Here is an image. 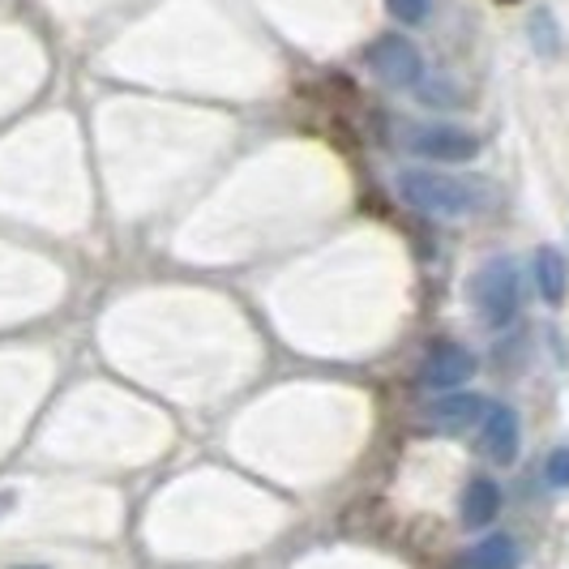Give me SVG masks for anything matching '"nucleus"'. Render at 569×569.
Returning a JSON list of instances; mask_svg holds the SVG:
<instances>
[{"label": "nucleus", "instance_id": "nucleus-1", "mask_svg": "<svg viewBox=\"0 0 569 569\" xmlns=\"http://www.w3.org/2000/svg\"><path fill=\"white\" fill-rule=\"evenodd\" d=\"M399 193L407 206L425 210L432 219H458L467 210H476V184L446 176L432 168H407L399 171Z\"/></svg>", "mask_w": 569, "mask_h": 569}, {"label": "nucleus", "instance_id": "nucleus-2", "mask_svg": "<svg viewBox=\"0 0 569 569\" xmlns=\"http://www.w3.org/2000/svg\"><path fill=\"white\" fill-rule=\"evenodd\" d=\"M471 291H476V309H480L488 330H506L513 317H518V305H522L518 261L513 257H492V261H485Z\"/></svg>", "mask_w": 569, "mask_h": 569}, {"label": "nucleus", "instance_id": "nucleus-3", "mask_svg": "<svg viewBox=\"0 0 569 569\" xmlns=\"http://www.w3.org/2000/svg\"><path fill=\"white\" fill-rule=\"evenodd\" d=\"M402 146L416 154V159H432V163H471L480 154V138L462 124L450 120H425V124H411L402 133Z\"/></svg>", "mask_w": 569, "mask_h": 569}, {"label": "nucleus", "instance_id": "nucleus-4", "mask_svg": "<svg viewBox=\"0 0 569 569\" xmlns=\"http://www.w3.org/2000/svg\"><path fill=\"white\" fill-rule=\"evenodd\" d=\"M369 64L372 73L386 86H395V90H416V86L425 82V57H420V48L407 34H399V30L372 39Z\"/></svg>", "mask_w": 569, "mask_h": 569}, {"label": "nucleus", "instance_id": "nucleus-5", "mask_svg": "<svg viewBox=\"0 0 569 569\" xmlns=\"http://www.w3.org/2000/svg\"><path fill=\"white\" fill-rule=\"evenodd\" d=\"M476 377V356L455 339H441L428 347L425 365H420V381H425L432 395H441V390H458L462 381H471Z\"/></svg>", "mask_w": 569, "mask_h": 569}, {"label": "nucleus", "instance_id": "nucleus-6", "mask_svg": "<svg viewBox=\"0 0 569 569\" xmlns=\"http://www.w3.org/2000/svg\"><path fill=\"white\" fill-rule=\"evenodd\" d=\"M485 411H488L485 395H471V390H441L437 399H428L425 425L432 428V432L455 437V432H467V428L480 425Z\"/></svg>", "mask_w": 569, "mask_h": 569}, {"label": "nucleus", "instance_id": "nucleus-7", "mask_svg": "<svg viewBox=\"0 0 569 569\" xmlns=\"http://www.w3.org/2000/svg\"><path fill=\"white\" fill-rule=\"evenodd\" d=\"M522 446V420L510 402H488L485 420H480V450H485L497 467H510Z\"/></svg>", "mask_w": 569, "mask_h": 569}, {"label": "nucleus", "instance_id": "nucleus-8", "mask_svg": "<svg viewBox=\"0 0 569 569\" xmlns=\"http://www.w3.org/2000/svg\"><path fill=\"white\" fill-rule=\"evenodd\" d=\"M522 548L510 531H492L485 540H476L462 557L455 561V569H518Z\"/></svg>", "mask_w": 569, "mask_h": 569}, {"label": "nucleus", "instance_id": "nucleus-9", "mask_svg": "<svg viewBox=\"0 0 569 569\" xmlns=\"http://www.w3.org/2000/svg\"><path fill=\"white\" fill-rule=\"evenodd\" d=\"M462 527L467 531H485L488 522L501 513V485L492 480V476H476V480H467L462 488Z\"/></svg>", "mask_w": 569, "mask_h": 569}, {"label": "nucleus", "instance_id": "nucleus-10", "mask_svg": "<svg viewBox=\"0 0 569 569\" xmlns=\"http://www.w3.org/2000/svg\"><path fill=\"white\" fill-rule=\"evenodd\" d=\"M536 287H540L543 305H561V300H566L569 270H566L561 249H552V244L536 249Z\"/></svg>", "mask_w": 569, "mask_h": 569}, {"label": "nucleus", "instance_id": "nucleus-11", "mask_svg": "<svg viewBox=\"0 0 569 569\" xmlns=\"http://www.w3.org/2000/svg\"><path fill=\"white\" fill-rule=\"evenodd\" d=\"M543 480H548V488H557V492L569 488V446H557L552 455L543 458Z\"/></svg>", "mask_w": 569, "mask_h": 569}, {"label": "nucleus", "instance_id": "nucleus-12", "mask_svg": "<svg viewBox=\"0 0 569 569\" xmlns=\"http://www.w3.org/2000/svg\"><path fill=\"white\" fill-rule=\"evenodd\" d=\"M386 9L399 22H407V27H420V22H428V13H432V0H386Z\"/></svg>", "mask_w": 569, "mask_h": 569}, {"label": "nucleus", "instance_id": "nucleus-13", "mask_svg": "<svg viewBox=\"0 0 569 569\" xmlns=\"http://www.w3.org/2000/svg\"><path fill=\"white\" fill-rule=\"evenodd\" d=\"M13 506H18V492L13 488H0V518L13 510Z\"/></svg>", "mask_w": 569, "mask_h": 569}, {"label": "nucleus", "instance_id": "nucleus-14", "mask_svg": "<svg viewBox=\"0 0 569 569\" xmlns=\"http://www.w3.org/2000/svg\"><path fill=\"white\" fill-rule=\"evenodd\" d=\"M22 569H30V566H22ZM34 569H39V566H34Z\"/></svg>", "mask_w": 569, "mask_h": 569}]
</instances>
